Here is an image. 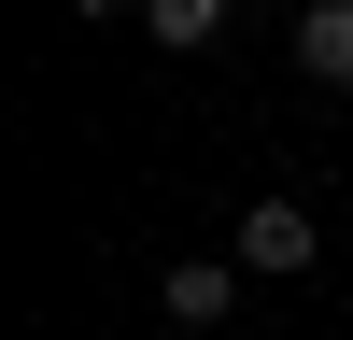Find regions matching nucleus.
<instances>
[{
  "label": "nucleus",
  "mask_w": 353,
  "mask_h": 340,
  "mask_svg": "<svg viewBox=\"0 0 353 340\" xmlns=\"http://www.w3.org/2000/svg\"><path fill=\"white\" fill-rule=\"evenodd\" d=\"M241 270H269V283H297L311 255H325V227H311V198H241Z\"/></svg>",
  "instance_id": "1"
},
{
  "label": "nucleus",
  "mask_w": 353,
  "mask_h": 340,
  "mask_svg": "<svg viewBox=\"0 0 353 340\" xmlns=\"http://www.w3.org/2000/svg\"><path fill=\"white\" fill-rule=\"evenodd\" d=\"M241 255H170V270H156V312H170V326H226V312H241Z\"/></svg>",
  "instance_id": "2"
},
{
  "label": "nucleus",
  "mask_w": 353,
  "mask_h": 340,
  "mask_svg": "<svg viewBox=\"0 0 353 340\" xmlns=\"http://www.w3.org/2000/svg\"><path fill=\"white\" fill-rule=\"evenodd\" d=\"M297 71L311 85H353V0H297Z\"/></svg>",
  "instance_id": "3"
},
{
  "label": "nucleus",
  "mask_w": 353,
  "mask_h": 340,
  "mask_svg": "<svg viewBox=\"0 0 353 340\" xmlns=\"http://www.w3.org/2000/svg\"><path fill=\"white\" fill-rule=\"evenodd\" d=\"M141 28H156L170 57H198V43H212V28H226V0H141Z\"/></svg>",
  "instance_id": "4"
},
{
  "label": "nucleus",
  "mask_w": 353,
  "mask_h": 340,
  "mask_svg": "<svg viewBox=\"0 0 353 340\" xmlns=\"http://www.w3.org/2000/svg\"><path fill=\"white\" fill-rule=\"evenodd\" d=\"M57 15H128V0H57Z\"/></svg>",
  "instance_id": "5"
}]
</instances>
